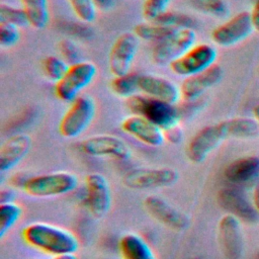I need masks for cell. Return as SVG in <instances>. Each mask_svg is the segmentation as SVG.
I'll return each mask as SVG.
<instances>
[{"mask_svg": "<svg viewBox=\"0 0 259 259\" xmlns=\"http://www.w3.org/2000/svg\"><path fill=\"white\" fill-rule=\"evenodd\" d=\"M21 235L27 245L53 256L75 254L79 248L72 232L47 223H31L23 228Z\"/></svg>", "mask_w": 259, "mask_h": 259, "instance_id": "6da1fadb", "label": "cell"}, {"mask_svg": "<svg viewBox=\"0 0 259 259\" xmlns=\"http://www.w3.org/2000/svg\"><path fill=\"white\" fill-rule=\"evenodd\" d=\"M125 103L133 114L147 118L163 131L177 125L181 118V112L176 104H171L145 94L132 95L126 98Z\"/></svg>", "mask_w": 259, "mask_h": 259, "instance_id": "7a4b0ae2", "label": "cell"}, {"mask_svg": "<svg viewBox=\"0 0 259 259\" xmlns=\"http://www.w3.org/2000/svg\"><path fill=\"white\" fill-rule=\"evenodd\" d=\"M78 186V177L68 171L38 174L27 178L22 186L31 197L47 198L67 194Z\"/></svg>", "mask_w": 259, "mask_h": 259, "instance_id": "3957f363", "label": "cell"}, {"mask_svg": "<svg viewBox=\"0 0 259 259\" xmlns=\"http://www.w3.org/2000/svg\"><path fill=\"white\" fill-rule=\"evenodd\" d=\"M96 111L94 100L90 96L79 95L70 102L59 123V133L66 139L81 136L91 124Z\"/></svg>", "mask_w": 259, "mask_h": 259, "instance_id": "277c9868", "label": "cell"}, {"mask_svg": "<svg viewBox=\"0 0 259 259\" xmlns=\"http://www.w3.org/2000/svg\"><path fill=\"white\" fill-rule=\"evenodd\" d=\"M97 74L96 66L88 61L70 65L65 75L55 83V95L64 102H72L79 93L94 80Z\"/></svg>", "mask_w": 259, "mask_h": 259, "instance_id": "5b68a950", "label": "cell"}, {"mask_svg": "<svg viewBox=\"0 0 259 259\" xmlns=\"http://www.w3.org/2000/svg\"><path fill=\"white\" fill-rule=\"evenodd\" d=\"M178 179V171L171 167H140L127 171L121 181L130 189L146 190L171 186Z\"/></svg>", "mask_w": 259, "mask_h": 259, "instance_id": "8992f818", "label": "cell"}, {"mask_svg": "<svg viewBox=\"0 0 259 259\" xmlns=\"http://www.w3.org/2000/svg\"><path fill=\"white\" fill-rule=\"evenodd\" d=\"M227 139L222 121L205 125L189 140L185 149L186 156L192 163H201Z\"/></svg>", "mask_w": 259, "mask_h": 259, "instance_id": "52a82bcc", "label": "cell"}, {"mask_svg": "<svg viewBox=\"0 0 259 259\" xmlns=\"http://www.w3.org/2000/svg\"><path fill=\"white\" fill-rule=\"evenodd\" d=\"M196 34L192 28H181L156 44L152 60L157 66L170 65L195 45Z\"/></svg>", "mask_w": 259, "mask_h": 259, "instance_id": "ba28073f", "label": "cell"}, {"mask_svg": "<svg viewBox=\"0 0 259 259\" xmlns=\"http://www.w3.org/2000/svg\"><path fill=\"white\" fill-rule=\"evenodd\" d=\"M84 185L87 209L97 220L104 218L112 203L111 189L106 177L97 172L89 173L85 177Z\"/></svg>", "mask_w": 259, "mask_h": 259, "instance_id": "9c48e42d", "label": "cell"}, {"mask_svg": "<svg viewBox=\"0 0 259 259\" xmlns=\"http://www.w3.org/2000/svg\"><path fill=\"white\" fill-rule=\"evenodd\" d=\"M217 50L208 44H198L191 47L180 58L172 62L171 71L182 77H188L200 73L211 67L217 59Z\"/></svg>", "mask_w": 259, "mask_h": 259, "instance_id": "30bf717a", "label": "cell"}, {"mask_svg": "<svg viewBox=\"0 0 259 259\" xmlns=\"http://www.w3.org/2000/svg\"><path fill=\"white\" fill-rule=\"evenodd\" d=\"M80 150L91 157H108L119 161H126L132 157L127 144L120 138L108 135H94L80 143Z\"/></svg>", "mask_w": 259, "mask_h": 259, "instance_id": "8fae6325", "label": "cell"}, {"mask_svg": "<svg viewBox=\"0 0 259 259\" xmlns=\"http://www.w3.org/2000/svg\"><path fill=\"white\" fill-rule=\"evenodd\" d=\"M253 30L250 11H241L214 27L210 37L220 47H231L247 38Z\"/></svg>", "mask_w": 259, "mask_h": 259, "instance_id": "7c38bea8", "label": "cell"}, {"mask_svg": "<svg viewBox=\"0 0 259 259\" xmlns=\"http://www.w3.org/2000/svg\"><path fill=\"white\" fill-rule=\"evenodd\" d=\"M218 203L228 213L246 223L259 220V212L246 193L239 186L223 187L218 192Z\"/></svg>", "mask_w": 259, "mask_h": 259, "instance_id": "4fadbf2b", "label": "cell"}, {"mask_svg": "<svg viewBox=\"0 0 259 259\" xmlns=\"http://www.w3.org/2000/svg\"><path fill=\"white\" fill-rule=\"evenodd\" d=\"M139 49V38L134 32H123L116 37L108 54V69L115 76L130 72Z\"/></svg>", "mask_w": 259, "mask_h": 259, "instance_id": "5bb4252c", "label": "cell"}, {"mask_svg": "<svg viewBox=\"0 0 259 259\" xmlns=\"http://www.w3.org/2000/svg\"><path fill=\"white\" fill-rule=\"evenodd\" d=\"M146 211L157 222L174 231H184L190 225L189 217L158 195H149L144 199Z\"/></svg>", "mask_w": 259, "mask_h": 259, "instance_id": "9a60e30c", "label": "cell"}, {"mask_svg": "<svg viewBox=\"0 0 259 259\" xmlns=\"http://www.w3.org/2000/svg\"><path fill=\"white\" fill-rule=\"evenodd\" d=\"M218 239L226 259H241L244 252V236L241 221L227 213L218 224Z\"/></svg>", "mask_w": 259, "mask_h": 259, "instance_id": "2e32d148", "label": "cell"}, {"mask_svg": "<svg viewBox=\"0 0 259 259\" xmlns=\"http://www.w3.org/2000/svg\"><path fill=\"white\" fill-rule=\"evenodd\" d=\"M120 128L126 135L149 147H160L165 141L162 128L138 114L123 118L120 122Z\"/></svg>", "mask_w": 259, "mask_h": 259, "instance_id": "e0dca14e", "label": "cell"}, {"mask_svg": "<svg viewBox=\"0 0 259 259\" xmlns=\"http://www.w3.org/2000/svg\"><path fill=\"white\" fill-rule=\"evenodd\" d=\"M222 77L223 69L217 64L200 73L185 77L179 87L182 99L188 102L197 100L207 89L218 84Z\"/></svg>", "mask_w": 259, "mask_h": 259, "instance_id": "ac0fdd59", "label": "cell"}, {"mask_svg": "<svg viewBox=\"0 0 259 259\" xmlns=\"http://www.w3.org/2000/svg\"><path fill=\"white\" fill-rule=\"evenodd\" d=\"M31 145V138L25 134H16L6 139L0 148V172L5 173L16 167L26 157Z\"/></svg>", "mask_w": 259, "mask_h": 259, "instance_id": "d6986e66", "label": "cell"}, {"mask_svg": "<svg viewBox=\"0 0 259 259\" xmlns=\"http://www.w3.org/2000/svg\"><path fill=\"white\" fill-rule=\"evenodd\" d=\"M139 90L145 95L171 104H176L181 97L180 88L167 78L154 75H140Z\"/></svg>", "mask_w": 259, "mask_h": 259, "instance_id": "ffe728a7", "label": "cell"}, {"mask_svg": "<svg viewBox=\"0 0 259 259\" xmlns=\"http://www.w3.org/2000/svg\"><path fill=\"white\" fill-rule=\"evenodd\" d=\"M224 177L235 186L252 183L259 177V157L249 155L233 160L226 166Z\"/></svg>", "mask_w": 259, "mask_h": 259, "instance_id": "44dd1931", "label": "cell"}, {"mask_svg": "<svg viewBox=\"0 0 259 259\" xmlns=\"http://www.w3.org/2000/svg\"><path fill=\"white\" fill-rule=\"evenodd\" d=\"M118 250L122 259H157L147 241L135 233H127L120 237Z\"/></svg>", "mask_w": 259, "mask_h": 259, "instance_id": "7402d4cb", "label": "cell"}, {"mask_svg": "<svg viewBox=\"0 0 259 259\" xmlns=\"http://www.w3.org/2000/svg\"><path fill=\"white\" fill-rule=\"evenodd\" d=\"M222 122L228 139L252 140L259 137V123L254 117L237 116Z\"/></svg>", "mask_w": 259, "mask_h": 259, "instance_id": "603a6c76", "label": "cell"}, {"mask_svg": "<svg viewBox=\"0 0 259 259\" xmlns=\"http://www.w3.org/2000/svg\"><path fill=\"white\" fill-rule=\"evenodd\" d=\"M28 25L35 29L45 28L50 20L48 0H20Z\"/></svg>", "mask_w": 259, "mask_h": 259, "instance_id": "cb8c5ba5", "label": "cell"}, {"mask_svg": "<svg viewBox=\"0 0 259 259\" xmlns=\"http://www.w3.org/2000/svg\"><path fill=\"white\" fill-rule=\"evenodd\" d=\"M176 30L178 29L157 22L139 23L134 27V33L137 35L138 38L156 42H159L169 37Z\"/></svg>", "mask_w": 259, "mask_h": 259, "instance_id": "d4e9b609", "label": "cell"}, {"mask_svg": "<svg viewBox=\"0 0 259 259\" xmlns=\"http://www.w3.org/2000/svg\"><path fill=\"white\" fill-rule=\"evenodd\" d=\"M139 77L140 75L131 72L121 76L113 77L110 82L111 91L115 95L124 98L135 95L137 90H139Z\"/></svg>", "mask_w": 259, "mask_h": 259, "instance_id": "484cf974", "label": "cell"}, {"mask_svg": "<svg viewBox=\"0 0 259 259\" xmlns=\"http://www.w3.org/2000/svg\"><path fill=\"white\" fill-rule=\"evenodd\" d=\"M22 207L15 201L0 203V238L2 239L19 221Z\"/></svg>", "mask_w": 259, "mask_h": 259, "instance_id": "4316f807", "label": "cell"}, {"mask_svg": "<svg viewBox=\"0 0 259 259\" xmlns=\"http://www.w3.org/2000/svg\"><path fill=\"white\" fill-rule=\"evenodd\" d=\"M70 65L60 57L48 56L41 62V70L47 79L58 82L67 72Z\"/></svg>", "mask_w": 259, "mask_h": 259, "instance_id": "83f0119b", "label": "cell"}, {"mask_svg": "<svg viewBox=\"0 0 259 259\" xmlns=\"http://www.w3.org/2000/svg\"><path fill=\"white\" fill-rule=\"evenodd\" d=\"M190 6L198 12L214 17H224L228 14V6L224 0H188Z\"/></svg>", "mask_w": 259, "mask_h": 259, "instance_id": "f1b7e54d", "label": "cell"}, {"mask_svg": "<svg viewBox=\"0 0 259 259\" xmlns=\"http://www.w3.org/2000/svg\"><path fill=\"white\" fill-rule=\"evenodd\" d=\"M76 17L84 22L90 23L96 18V5L93 0H68Z\"/></svg>", "mask_w": 259, "mask_h": 259, "instance_id": "f546056e", "label": "cell"}, {"mask_svg": "<svg viewBox=\"0 0 259 259\" xmlns=\"http://www.w3.org/2000/svg\"><path fill=\"white\" fill-rule=\"evenodd\" d=\"M154 22L171 26L176 29L192 28L194 23L193 19L189 15L181 12H174V11H168V10L164 12L160 17H158Z\"/></svg>", "mask_w": 259, "mask_h": 259, "instance_id": "4dcf8cb0", "label": "cell"}, {"mask_svg": "<svg viewBox=\"0 0 259 259\" xmlns=\"http://www.w3.org/2000/svg\"><path fill=\"white\" fill-rule=\"evenodd\" d=\"M0 22L10 23L17 27L28 25V21L23 9L6 3L0 4Z\"/></svg>", "mask_w": 259, "mask_h": 259, "instance_id": "1f68e13d", "label": "cell"}, {"mask_svg": "<svg viewBox=\"0 0 259 259\" xmlns=\"http://www.w3.org/2000/svg\"><path fill=\"white\" fill-rule=\"evenodd\" d=\"M169 4L170 0H145L142 7L143 17L148 22H154L167 11Z\"/></svg>", "mask_w": 259, "mask_h": 259, "instance_id": "d6a6232c", "label": "cell"}, {"mask_svg": "<svg viewBox=\"0 0 259 259\" xmlns=\"http://www.w3.org/2000/svg\"><path fill=\"white\" fill-rule=\"evenodd\" d=\"M20 38L19 27L5 22H0V46L10 48L18 42Z\"/></svg>", "mask_w": 259, "mask_h": 259, "instance_id": "836d02e7", "label": "cell"}, {"mask_svg": "<svg viewBox=\"0 0 259 259\" xmlns=\"http://www.w3.org/2000/svg\"><path fill=\"white\" fill-rule=\"evenodd\" d=\"M59 51L62 56V59L65 60L69 65L81 62L80 52L76 45L70 39H62L59 45Z\"/></svg>", "mask_w": 259, "mask_h": 259, "instance_id": "e575fe53", "label": "cell"}, {"mask_svg": "<svg viewBox=\"0 0 259 259\" xmlns=\"http://www.w3.org/2000/svg\"><path fill=\"white\" fill-rule=\"evenodd\" d=\"M163 132H164L165 140L171 144H174V145L179 144L183 139V132L178 124L172 127H169Z\"/></svg>", "mask_w": 259, "mask_h": 259, "instance_id": "d590c367", "label": "cell"}, {"mask_svg": "<svg viewBox=\"0 0 259 259\" xmlns=\"http://www.w3.org/2000/svg\"><path fill=\"white\" fill-rule=\"evenodd\" d=\"M253 29L259 33V0H256L250 11Z\"/></svg>", "mask_w": 259, "mask_h": 259, "instance_id": "8d00e7d4", "label": "cell"}, {"mask_svg": "<svg viewBox=\"0 0 259 259\" xmlns=\"http://www.w3.org/2000/svg\"><path fill=\"white\" fill-rule=\"evenodd\" d=\"M93 1L96 7L103 11L111 9L114 6V2H115V0H93Z\"/></svg>", "mask_w": 259, "mask_h": 259, "instance_id": "74e56055", "label": "cell"}, {"mask_svg": "<svg viewBox=\"0 0 259 259\" xmlns=\"http://www.w3.org/2000/svg\"><path fill=\"white\" fill-rule=\"evenodd\" d=\"M0 200H1V203L14 201V192L9 188L2 189L0 192Z\"/></svg>", "mask_w": 259, "mask_h": 259, "instance_id": "f35d334b", "label": "cell"}, {"mask_svg": "<svg viewBox=\"0 0 259 259\" xmlns=\"http://www.w3.org/2000/svg\"><path fill=\"white\" fill-rule=\"evenodd\" d=\"M253 204L257 211L259 212V183L255 186L253 190Z\"/></svg>", "mask_w": 259, "mask_h": 259, "instance_id": "ab89813d", "label": "cell"}, {"mask_svg": "<svg viewBox=\"0 0 259 259\" xmlns=\"http://www.w3.org/2000/svg\"><path fill=\"white\" fill-rule=\"evenodd\" d=\"M53 259H77L75 254H67V255H60V256H54Z\"/></svg>", "mask_w": 259, "mask_h": 259, "instance_id": "60d3db41", "label": "cell"}, {"mask_svg": "<svg viewBox=\"0 0 259 259\" xmlns=\"http://www.w3.org/2000/svg\"><path fill=\"white\" fill-rule=\"evenodd\" d=\"M252 112H253V117H254V118L257 120V122L259 123V104H257V105L254 106Z\"/></svg>", "mask_w": 259, "mask_h": 259, "instance_id": "b9f144b4", "label": "cell"}, {"mask_svg": "<svg viewBox=\"0 0 259 259\" xmlns=\"http://www.w3.org/2000/svg\"><path fill=\"white\" fill-rule=\"evenodd\" d=\"M254 259H259V251H258V253L256 254V256H255V258Z\"/></svg>", "mask_w": 259, "mask_h": 259, "instance_id": "7bdbcfd3", "label": "cell"}, {"mask_svg": "<svg viewBox=\"0 0 259 259\" xmlns=\"http://www.w3.org/2000/svg\"><path fill=\"white\" fill-rule=\"evenodd\" d=\"M257 72H258V75H259V67H258V69H257Z\"/></svg>", "mask_w": 259, "mask_h": 259, "instance_id": "ee69618b", "label": "cell"}, {"mask_svg": "<svg viewBox=\"0 0 259 259\" xmlns=\"http://www.w3.org/2000/svg\"><path fill=\"white\" fill-rule=\"evenodd\" d=\"M195 259H199V258H195Z\"/></svg>", "mask_w": 259, "mask_h": 259, "instance_id": "f6af8a7d", "label": "cell"}]
</instances>
